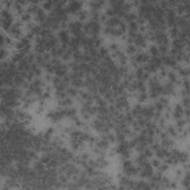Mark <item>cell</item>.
Here are the masks:
<instances>
[{"label": "cell", "mask_w": 190, "mask_h": 190, "mask_svg": "<svg viewBox=\"0 0 190 190\" xmlns=\"http://www.w3.org/2000/svg\"><path fill=\"white\" fill-rule=\"evenodd\" d=\"M70 33L67 29H61L57 32V37L59 38V42L61 44H68V42L70 40Z\"/></svg>", "instance_id": "6da1fadb"}, {"label": "cell", "mask_w": 190, "mask_h": 190, "mask_svg": "<svg viewBox=\"0 0 190 190\" xmlns=\"http://www.w3.org/2000/svg\"><path fill=\"white\" fill-rule=\"evenodd\" d=\"M129 57L126 54V53L123 52L118 57V58L116 59V64L117 66H124V65H129Z\"/></svg>", "instance_id": "7a4b0ae2"}, {"label": "cell", "mask_w": 190, "mask_h": 190, "mask_svg": "<svg viewBox=\"0 0 190 190\" xmlns=\"http://www.w3.org/2000/svg\"><path fill=\"white\" fill-rule=\"evenodd\" d=\"M77 20L82 22H86V21L88 20V17H89V11L88 9H86L83 7V9L80 10L79 12L77 13Z\"/></svg>", "instance_id": "3957f363"}, {"label": "cell", "mask_w": 190, "mask_h": 190, "mask_svg": "<svg viewBox=\"0 0 190 190\" xmlns=\"http://www.w3.org/2000/svg\"><path fill=\"white\" fill-rule=\"evenodd\" d=\"M121 20L120 18H118L117 16H113V17H110V18L108 19L107 22L105 24V26H107V27L109 28H117L118 27L119 24L121 22Z\"/></svg>", "instance_id": "277c9868"}, {"label": "cell", "mask_w": 190, "mask_h": 190, "mask_svg": "<svg viewBox=\"0 0 190 190\" xmlns=\"http://www.w3.org/2000/svg\"><path fill=\"white\" fill-rule=\"evenodd\" d=\"M40 7L42 8L45 12H47L48 13H49L52 12L54 11V2L53 1H46V2H41V5H40Z\"/></svg>", "instance_id": "5b68a950"}, {"label": "cell", "mask_w": 190, "mask_h": 190, "mask_svg": "<svg viewBox=\"0 0 190 190\" xmlns=\"http://www.w3.org/2000/svg\"><path fill=\"white\" fill-rule=\"evenodd\" d=\"M70 86H73L77 89H82L84 88V80L81 78H76V79L71 80Z\"/></svg>", "instance_id": "8992f818"}, {"label": "cell", "mask_w": 190, "mask_h": 190, "mask_svg": "<svg viewBox=\"0 0 190 190\" xmlns=\"http://www.w3.org/2000/svg\"><path fill=\"white\" fill-rule=\"evenodd\" d=\"M65 92H66L67 95H68V97L74 99L77 98V97H78V95H79V90L71 86H68V88L65 89Z\"/></svg>", "instance_id": "52a82bcc"}, {"label": "cell", "mask_w": 190, "mask_h": 190, "mask_svg": "<svg viewBox=\"0 0 190 190\" xmlns=\"http://www.w3.org/2000/svg\"><path fill=\"white\" fill-rule=\"evenodd\" d=\"M124 52L126 53L129 57H131V56L135 55V54L138 52V49L134 44L127 45L126 48H125Z\"/></svg>", "instance_id": "ba28073f"}, {"label": "cell", "mask_w": 190, "mask_h": 190, "mask_svg": "<svg viewBox=\"0 0 190 190\" xmlns=\"http://www.w3.org/2000/svg\"><path fill=\"white\" fill-rule=\"evenodd\" d=\"M137 18V12H134V11H130V12L126 13L125 16H124L123 20L124 21L129 23L130 22L133 21H136Z\"/></svg>", "instance_id": "9c48e42d"}, {"label": "cell", "mask_w": 190, "mask_h": 190, "mask_svg": "<svg viewBox=\"0 0 190 190\" xmlns=\"http://www.w3.org/2000/svg\"><path fill=\"white\" fill-rule=\"evenodd\" d=\"M148 53L151 57H158V56H160L158 45L156 44L149 45V48H148Z\"/></svg>", "instance_id": "30bf717a"}, {"label": "cell", "mask_w": 190, "mask_h": 190, "mask_svg": "<svg viewBox=\"0 0 190 190\" xmlns=\"http://www.w3.org/2000/svg\"><path fill=\"white\" fill-rule=\"evenodd\" d=\"M72 54H73V51L68 48V49L65 51V52L64 53V54L62 56L60 59H61V60L63 63H69V62L71 61V59H72Z\"/></svg>", "instance_id": "8fae6325"}, {"label": "cell", "mask_w": 190, "mask_h": 190, "mask_svg": "<svg viewBox=\"0 0 190 190\" xmlns=\"http://www.w3.org/2000/svg\"><path fill=\"white\" fill-rule=\"evenodd\" d=\"M166 77L168 78V80H169V82H171V83H174V84H175L176 82H177L178 80L179 79V78H178V74H177V73H176V72L173 70L168 71Z\"/></svg>", "instance_id": "7c38bea8"}, {"label": "cell", "mask_w": 190, "mask_h": 190, "mask_svg": "<svg viewBox=\"0 0 190 190\" xmlns=\"http://www.w3.org/2000/svg\"><path fill=\"white\" fill-rule=\"evenodd\" d=\"M149 94L148 92H141V93H138V96L137 97V102L140 103V104H144L146 102H147L149 100Z\"/></svg>", "instance_id": "4fadbf2b"}, {"label": "cell", "mask_w": 190, "mask_h": 190, "mask_svg": "<svg viewBox=\"0 0 190 190\" xmlns=\"http://www.w3.org/2000/svg\"><path fill=\"white\" fill-rule=\"evenodd\" d=\"M169 33H168V35H169L170 39H172V40H175V39L178 37L180 29L178 28L177 26H175V27H172L171 28H169Z\"/></svg>", "instance_id": "5bb4252c"}, {"label": "cell", "mask_w": 190, "mask_h": 190, "mask_svg": "<svg viewBox=\"0 0 190 190\" xmlns=\"http://www.w3.org/2000/svg\"><path fill=\"white\" fill-rule=\"evenodd\" d=\"M20 19L22 22V23L26 24L33 21V16L25 11V12L20 16Z\"/></svg>", "instance_id": "9a60e30c"}, {"label": "cell", "mask_w": 190, "mask_h": 190, "mask_svg": "<svg viewBox=\"0 0 190 190\" xmlns=\"http://www.w3.org/2000/svg\"><path fill=\"white\" fill-rule=\"evenodd\" d=\"M137 87L138 93H141V92H147L148 91L147 85H146V83H144V81L137 80Z\"/></svg>", "instance_id": "2e32d148"}, {"label": "cell", "mask_w": 190, "mask_h": 190, "mask_svg": "<svg viewBox=\"0 0 190 190\" xmlns=\"http://www.w3.org/2000/svg\"><path fill=\"white\" fill-rule=\"evenodd\" d=\"M168 71H169L168 70V68L165 67L164 65H162V66L159 68V70H158V74H157L158 77H159V79L163 80L166 78Z\"/></svg>", "instance_id": "e0dca14e"}, {"label": "cell", "mask_w": 190, "mask_h": 190, "mask_svg": "<svg viewBox=\"0 0 190 190\" xmlns=\"http://www.w3.org/2000/svg\"><path fill=\"white\" fill-rule=\"evenodd\" d=\"M158 51H159L160 56H163L168 54L169 49H170V46H169V45H158Z\"/></svg>", "instance_id": "ac0fdd59"}, {"label": "cell", "mask_w": 190, "mask_h": 190, "mask_svg": "<svg viewBox=\"0 0 190 190\" xmlns=\"http://www.w3.org/2000/svg\"><path fill=\"white\" fill-rule=\"evenodd\" d=\"M134 73H135V80H141L142 77H143L144 74V71L141 65H140V66H139L137 69L134 71Z\"/></svg>", "instance_id": "d6986e66"}, {"label": "cell", "mask_w": 190, "mask_h": 190, "mask_svg": "<svg viewBox=\"0 0 190 190\" xmlns=\"http://www.w3.org/2000/svg\"><path fill=\"white\" fill-rule=\"evenodd\" d=\"M128 25V30L131 31H135V32H138L139 30V25L137 24L136 21L130 22L129 23H127Z\"/></svg>", "instance_id": "ffe728a7"}, {"label": "cell", "mask_w": 190, "mask_h": 190, "mask_svg": "<svg viewBox=\"0 0 190 190\" xmlns=\"http://www.w3.org/2000/svg\"><path fill=\"white\" fill-rule=\"evenodd\" d=\"M141 153H143V154H144V156L147 158V159H151V158L154 157V152L152 150V149H151L149 146L145 148L144 150L143 151V152Z\"/></svg>", "instance_id": "44dd1931"}, {"label": "cell", "mask_w": 190, "mask_h": 190, "mask_svg": "<svg viewBox=\"0 0 190 190\" xmlns=\"http://www.w3.org/2000/svg\"><path fill=\"white\" fill-rule=\"evenodd\" d=\"M169 168H170V166H169V164L166 163L165 162H163V163H160V165L159 167L157 169V170H158L159 172H161V173L164 174V173H166V172L169 171Z\"/></svg>", "instance_id": "7402d4cb"}, {"label": "cell", "mask_w": 190, "mask_h": 190, "mask_svg": "<svg viewBox=\"0 0 190 190\" xmlns=\"http://www.w3.org/2000/svg\"><path fill=\"white\" fill-rule=\"evenodd\" d=\"M106 137H107V140L111 144H115L117 143V137L115 133L110 131L106 134Z\"/></svg>", "instance_id": "603a6c76"}, {"label": "cell", "mask_w": 190, "mask_h": 190, "mask_svg": "<svg viewBox=\"0 0 190 190\" xmlns=\"http://www.w3.org/2000/svg\"><path fill=\"white\" fill-rule=\"evenodd\" d=\"M153 106H154V109H155L156 111L163 112V111H164V107H165V106H163L161 102H160L158 100L154 101V103H153Z\"/></svg>", "instance_id": "cb8c5ba5"}, {"label": "cell", "mask_w": 190, "mask_h": 190, "mask_svg": "<svg viewBox=\"0 0 190 190\" xmlns=\"http://www.w3.org/2000/svg\"><path fill=\"white\" fill-rule=\"evenodd\" d=\"M174 173L175 178H177V179H180V178L183 177V173H184V170H183L182 168H181V167L176 166L175 169Z\"/></svg>", "instance_id": "d4e9b609"}, {"label": "cell", "mask_w": 190, "mask_h": 190, "mask_svg": "<svg viewBox=\"0 0 190 190\" xmlns=\"http://www.w3.org/2000/svg\"><path fill=\"white\" fill-rule=\"evenodd\" d=\"M150 163H151V165H152V166L154 169H157L158 167H159V166L160 165V163H161V160L158 159V158H155V157H154V158L153 157V158H151Z\"/></svg>", "instance_id": "484cf974"}, {"label": "cell", "mask_w": 190, "mask_h": 190, "mask_svg": "<svg viewBox=\"0 0 190 190\" xmlns=\"http://www.w3.org/2000/svg\"><path fill=\"white\" fill-rule=\"evenodd\" d=\"M107 49L109 51V52H112V51H115L120 49V45L118 43L115 42H111L108 45Z\"/></svg>", "instance_id": "4316f807"}, {"label": "cell", "mask_w": 190, "mask_h": 190, "mask_svg": "<svg viewBox=\"0 0 190 190\" xmlns=\"http://www.w3.org/2000/svg\"><path fill=\"white\" fill-rule=\"evenodd\" d=\"M158 100L160 102H161L163 106H167V105L169 104L170 102V100H169V97H166V96H160L158 98Z\"/></svg>", "instance_id": "83f0119b"}, {"label": "cell", "mask_w": 190, "mask_h": 190, "mask_svg": "<svg viewBox=\"0 0 190 190\" xmlns=\"http://www.w3.org/2000/svg\"><path fill=\"white\" fill-rule=\"evenodd\" d=\"M116 134V137H117V144H121V143H123L124 141L126 140V136L124 135L123 133L122 132H118V133H115Z\"/></svg>", "instance_id": "f1b7e54d"}, {"label": "cell", "mask_w": 190, "mask_h": 190, "mask_svg": "<svg viewBox=\"0 0 190 190\" xmlns=\"http://www.w3.org/2000/svg\"><path fill=\"white\" fill-rule=\"evenodd\" d=\"M182 106H183L184 108H189V98L188 97H184L181 98V102H180Z\"/></svg>", "instance_id": "f546056e"}, {"label": "cell", "mask_w": 190, "mask_h": 190, "mask_svg": "<svg viewBox=\"0 0 190 190\" xmlns=\"http://www.w3.org/2000/svg\"><path fill=\"white\" fill-rule=\"evenodd\" d=\"M54 74H47L45 73L44 75H43L42 79L45 81V83L47 84H50V83H52L53 78H54Z\"/></svg>", "instance_id": "4dcf8cb0"}, {"label": "cell", "mask_w": 190, "mask_h": 190, "mask_svg": "<svg viewBox=\"0 0 190 190\" xmlns=\"http://www.w3.org/2000/svg\"><path fill=\"white\" fill-rule=\"evenodd\" d=\"M108 19V17L106 16V13H105L104 12H101L100 14V16H99V22H100L101 25H102V24L105 25L106 22H107Z\"/></svg>", "instance_id": "1f68e13d"}, {"label": "cell", "mask_w": 190, "mask_h": 190, "mask_svg": "<svg viewBox=\"0 0 190 190\" xmlns=\"http://www.w3.org/2000/svg\"><path fill=\"white\" fill-rule=\"evenodd\" d=\"M79 156L81 159L83 160H86V161H88V160L92 158L90 153H88V152H86V151H83V152H82V153L80 154Z\"/></svg>", "instance_id": "d6a6232c"}, {"label": "cell", "mask_w": 190, "mask_h": 190, "mask_svg": "<svg viewBox=\"0 0 190 190\" xmlns=\"http://www.w3.org/2000/svg\"><path fill=\"white\" fill-rule=\"evenodd\" d=\"M189 183H190V180L186 179V178H182L181 180V185L183 187V188L187 189H188L189 188Z\"/></svg>", "instance_id": "836d02e7"}, {"label": "cell", "mask_w": 190, "mask_h": 190, "mask_svg": "<svg viewBox=\"0 0 190 190\" xmlns=\"http://www.w3.org/2000/svg\"><path fill=\"white\" fill-rule=\"evenodd\" d=\"M62 83V78L61 77H57V76L54 75V78H53V80H52V85L54 86H57V85L60 84V83Z\"/></svg>", "instance_id": "e575fe53"}, {"label": "cell", "mask_w": 190, "mask_h": 190, "mask_svg": "<svg viewBox=\"0 0 190 190\" xmlns=\"http://www.w3.org/2000/svg\"><path fill=\"white\" fill-rule=\"evenodd\" d=\"M43 69L40 67L36 69V70L34 71V74H35V77H41L43 75Z\"/></svg>", "instance_id": "d590c367"}, {"label": "cell", "mask_w": 190, "mask_h": 190, "mask_svg": "<svg viewBox=\"0 0 190 190\" xmlns=\"http://www.w3.org/2000/svg\"><path fill=\"white\" fill-rule=\"evenodd\" d=\"M151 76H152V75H151L150 74H149V73H147V72H144V75H143V77H142L141 80L144 81V83H146L148 82V80L150 79Z\"/></svg>", "instance_id": "8d00e7d4"}, {"label": "cell", "mask_w": 190, "mask_h": 190, "mask_svg": "<svg viewBox=\"0 0 190 190\" xmlns=\"http://www.w3.org/2000/svg\"><path fill=\"white\" fill-rule=\"evenodd\" d=\"M45 133L47 134V135L53 137V135H54V133H55V129H54V127H49L46 129V131H45Z\"/></svg>", "instance_id": "74e56055"}]
</instances>
